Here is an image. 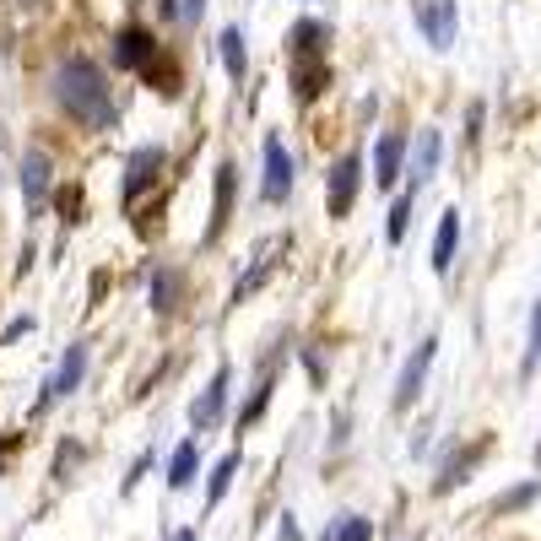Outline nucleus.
<instances>
[{"label": "nucleus", "instance_id": "obj_1", "mask_svg": "<svg viewBox=\"0 0 541 541\" xmlns=\"http://www.w3.org/2000/svg\"><path fill=\"white\" fill-rule=\"evenodd\" d=\"M49 82H55L60 109L71 114L76 125H87V130H114L120 109H114V92H109V82H103V71H98L92 60H82V55L60 60Z\"/></svg>", "mask_w": 541, "mask_h": 541}, {"label": "nucleus", "instance_id": "obj_2", "mask_svg": "<svg viewBox=\"0 0 541 541\" xmlns=\"http://www.w3.org/2000/svg\"><path fill=\"white\" fill-rule=\"evenodd\" d=\"M114 55H120L125 71H141V76H152L157 92H179L174 82H168L163 71H157V55H163V44H152V33L147 28H125L120 38H114Z\"/></svg>", "mask_w": 541, "mask_h": 541}, {"label": "nucleus", "instance_id": "obj_3", "mask_svg": "<svg viewBox=\"0 0 541 541\" xmlns=\"http://www.w3.org/2000/svg\"><path fill=\"white\" fill-rule=\"evenodd\" d=\"M433 358H439V336H422V347L412 352V358H406L401 379H395V412H412V406H417V395H422V379H428Z\"/></svg>", "mask_w": 541, "mask_h": 541}, {"label": "nucleus", "instance_id": "obj_4", "mask_svg": "<svg viewBox=\"0 0 541 541\" xmlns=\"http://www.w3.org/2000/svg\"><path fill=\"white\" fill-rule=\"evenodd\" d=\"M412 17H417L422 38H428L433 49H450L455 44V28H460L455 0H412Z\"/></svg>", "mask_w": 541, "mask_h": 541}, {"label": "nucleus", "instance_id": "obj_5", "mask_svg": "<svg viewBox=\"0 0 541 541\" xmlns=\"http://www.w3.org/2000/svg\"><path fill=\"white\" fill-rule=\"evenodd\" d=\"M358 174H363V163H358V152H347L341 163L331 168V184H325V211L341 222L352 206H358Z\"/></svg>", "mask_w": 541, "mask_h": 541}, {"label": "nucleus", "instance_id": "obj_6", "mask_svg": "<svg viewBox=\"0 0 541 541\" xmlns=\"http://www.w3.org/2000/svg\"><path fill=\"white\" fill-rule=\"evenodd\" d=\"M293 157H287V147L276 136H266V184H260V195H266V201L276 206V201H287V195H293Z\"/></svg>", "mask_w": 541, "mask_h": 541}, {"label": "nucleus", "instance_id": "obj_7", "mask_svg": "<svg viewBox=\"0 0 541 541\" xmlns=\"http://www.w3.org/2000/svg\"><path fill=\"white\" fill-rule=\"evenodd\" d=\"M82 368H87V347H82V341H76V347H71V352H65V363H60V374H55V379H49V385H44V395H38V401H33V412H49V406H55V401H60V395H71L76 385H82Z\"/></svg>", "mask_w": 541, "mask_h": 541}, {"label": "nucleus", "instance_id": "obj_8", "mask_svg": "<svg viewBox=\"0 0 541 541\" xmlns=\"http://www.w3.org/2000/svg\"><path fill=\"white\" fill-rule=\"evenodd\" d=\"M233 195H239V168L222 163V168H217V201H211V228H206V239H222V228H228V217H233Z\"/></svg>", "mask_w": 541, "mask_h": 541}, {"label": "nucleus", "instance_id": "obj_9", "mask_svg": "<svg viewBox=\"0 0 541 541\" xmlns=\"http://www.w3.org/2000/svg\"><path fill=\"white\" fill-rule=\"evenodd\" d=\"M157 174H163V152H157V147H141L136 157H130V179H125V201H130V206H136V201H141V190H147V184H152Z\"/></svg>", "mask_w": 541, "mask_h": 541}, {"label": "nucleus", "instance_id": "obj_10", "mask_svg": "<svg viewBox=\"0 0 541 541\" xmlns=\"http://www.w3.org/2000/svg\"><path fill=\"white\" fill-rule=\"evenodd\" d=\"M401 152H406V141L395 136V130H385V136H379V147H374V179H379V190H390V184L401 179Z\"/></svg>", "mask_w": 541, "mask_h": 541}, {"label": "nucleus", "instance_id": "obj_11", "mask_svg": "<svg viewBox=\"0 0 541 541\" xmlns=\"http://www.w3.org/2000/svg\"><path fill=\"white\" fill-rule=\"evenodd\" d=\"M228 368H217V379H211V390L201 395V401H195L190 406V422H195V428H211V422H217L222 417V406H228Z\"/></svg>", "mask_w": 541, "mask_h": 541}, {"label": "nucleus", "instance_id": "obj_12", "mask_svg": "<svg viewBox=\"0 0 541 541\" xmlns=\"http://www.w3.org/2000/svg\"><path fill=\"white\" fill-rule=\"evenodd\" d=\"M331 82V71H325V60L320 55H293V87H298V98L309 103V98H320V87Z\"/></svg>", "mask_w": 541, "mask_h": 541}, {"label": "nucleus", "instance_id": "obj_13", "mask_svg": "<svg viewBox=\"0 0 541 541\" xmlns=\"http://www.w3.org/2000/svg\"><path fill=\"white\" fill-rule=\"evenodd\" d=\"M455 244H460V211H444V217H439V239H433V271L455 266Z\"/></svg>", "mask_w": 541, "mask_h": 541}, {"label": "nucleus", "instance_id": "obj_14", "mask_svg": "<svg viewBox=\"0 0 541 541\" xmlns=\"http://www.w3.org/2000/svg\"><path fill=\"white\" fill-rule=\"evenodd\" d=\"M22 195H28V201H44L49 195V157L44 152L22 157Z\"/></svg>", "mask_w": 541, "mask_h": 541}, {"label": "nucleus", "instance_id": "obj_15", "mask_svg": "<svg viewBox=\"0 0 541 541\" xmlns=\"http://www.w3.org/2000/svg\"><path fill=\"white\" fill-rule=\"evenodd\" d=\"M195 466H201V450L184 439L179 450H174V460H168V487H174V493H184V487L195 482Z\"/></svg>", "mask_w": 541, "mask_h": 541}, {"label": "nucleus", "instance_id": "obj_16", "mask_svg": "<svg viewBox=\"0 0 541 541\" xmlns=\"http://www.w3.org/2000/svg\"><path fill=\"white\" fill-rule=\"evenodd\" d=\"M320 541H374V520H363V514H341V520L325 525Z\"/></svg>", "mask_w": 541, "mask_h": 541}, {"label": "nucleus", "instance_id": "obj_17", "mask_svg": "<svg viewBox=\"0 0 541 541\" xmlns=\"http://www.w3.org/2000/svg\"><path fill=\"white\" fill-rule=\"evenodd\" d=\"M233 477H239V455H222L217 466H211V487H206V509L222 504V493L233 487Z\"/></svg>", "mask_w": 541, "mask_h": 541}, {"label": "nucleus", "instance_id": "obj_18", "mask_svg": "<svg viewBox=\"0 0 541 541\" xmlns=\"http://www.w3.org/2000/svg\"><path fill=\"white\" fill-rule=\"evenodd\" d=\"M222 60H228V76H233V82H244V76H249V60H244V33H239V28H228V33H222Z\"/></svg>", "mask_w": 541, "mask_h": 541}, {"label": "nucleus", "instance_id": "obj_19", "mask_svg": "<svg viewBox=\"0 0 541 541\" xmlns=\"http://www.w3.org/2000/svg\"><path fill=\"white\" fill-rule=\"evenodd\" d=\"M276 249H282V244H276V239H271L266 249H260V266H255V271H249V276H244V282H239V287H233V303H244V298H249V293H255V287H260V282H266V276H271V266H276V260H271V255H276Z\"/></svg>", "mask_w": 541, "mask_h": 541}, {"label": "nucleus", "instance_id": "obj_20", "mask_svg": "<svg viewBox=\"0 0 541 541\" xmlns=\"http://www.w3.org/2000/svg\"><path fill=\"white\" fill-rule=\"evenodd\" d=\"M482 455H487V444H477V450H466V455H455V460H450V471L439 477V493H450V487H460V482H466V471L477 466Z\"/></svg>", "mask_w": 541, "mask_h": 541}, {"label": "nucleus", "instance_id": "obj_21", "mask_svg": "<svg viewBox=\"0 0 541 541\" xmlns=\"http://www.w3.org/2000/svg\"><path fill=\"white\" fill-rule=\"evenodd\" d=\"M439 152H444L439 130H422V141H417V179H428L433 168H439Z\"/></svg>", "mask_w": 541, "mask_h": 541}, {"label": "nucleus", "instance_id": "obj_22", "mask_svg": "<svg viewBox=\"0 0 541 541\" xmlns=\"http://www.w3.org/2000/svg\"><path fill=\"white\" fill-rule=\"evenodd\" d=\"M152 298H157V309H174V298H179V276L174 271H163L152 282Z\"/></svg>", "mask_w": 541, "mask_h": 541}, {"label": "nucleus", "instance_id": "obj_23", "mask_svg": "<svg viewBox=\"0 0 541 541\" xmlns=\"http://www.w3.org/2000/svg\"><path fill=\"white\" fill-rule=\"evenodd\" d=\"M406 217H412V201L401 195V201H395V211H390V244L406 239Z\"/></svg>", "mask_w": 541, "mask_h": 541}, {"label": "nucleus", "instance_id": "obj_24", "mask_svg": "<svg viewBox=\"0 0 541 541\" xmlns=\"http://www.w3.org/2000/svg\"><path fill=\"white\" fill-rule=\"evenodd\" d=\"M536 498V482H525V487H514V493H504L498 498V514H509V509H525Z\"/></svg>", "mask_w": 541, "mask_h": 541}, {"label": "nucleus", "instance_id": "obj_25", "mask_svg": "<svg viewBox=\"0 0 541 541\" xmlns=\"http://www.w3.org/2000/svg\"><path fill=\"white\" fill-rule=\"evenodd\" d=\"M266 401H271V385H260V390H255V401H249L244 412H239V428H249V422H255L260 412H266Z\"/></svg>", "mask_w": 541, "mask_h": 541}, {"label": "nucleus", "instance_id": "obj_26", "mask_svg": "<svg viewBox=\"0 0 541 541\" xmlns=\"http://www.w3.org/2000/svg\"><path fill=\"white\" fill-rule=\"evenodd\" d=\"M60 211H65V222H76V211H82V190H60Z\"/></svg>", "mask_w": 541, "mask_h": 541}, {"label": "nucleus", "instance_id": "obj_27", "mask_svg": "<svg viewBox=\"0 0 541 541\" xmlns=\"http://www.w3.org/2000/svg\"><path fill=\"white\" fill-rule=\"evenodd\" d=\"M541 358V298H536V314H531V363Z\"/></svg>", "mask_w": 541, "mask_h": 541}, {"label": "nucleus", "instance_id": "obj_28", "mask_svg": "<svg viewBox=\"0 0 541 541\" xmlns=\"http://www.w3.org/2000/svg\"><path fill=\"white\" fill-rule=\"evenodd\" d=\"M282 541H303V531H298V520H293V514H282Z\"/></svg>", "mask_w": 541, "mask_h": 541}, {"label": "nucleus", "instance_id": "obj_29", "mask_svg": "<svg viewBox=\"0 0 541 541\" xmlns=\"http://www.w3.org/2000/svg\"><path fill=\"white\" fill-rule=\"evenodd\" d=\"M28 331H33V320H11L6 325V341H17V336H28Z\"/></svg>", "mask_w": 541, "mask_h": 541}, {"label": "nucleus", "instance_id": "obj_30", "mask_svg": "<svg viewBox=\"0 0 541 541\" xmlns=\"http://www.w3.org/2000/svg\"><path fill=\"white\" fill-rule=\"evenodd\" d=\"M163 11L168 17H184V0H163Z\"/></svg>", "mask_w": 541, "mask_h": 541}, {"label": "nucleus", "instance_id": "obj_31", "mask_svg": "<svg viewBox=\"0 0 541 541\" xmlns=\"http://www.w3.org/2000/svg\"><path fill=\"white\" fill-rule=\"evenodd\" d=\"M195 11H201V0H184V17H195Z\"/></svg>", "mask_w": 541, "mask_h": 541}, {"label": "nucleus", "instance_id": "obj_32", "mask_svg": "<svg viewBox=\"0 0 541 541\" xmlns=\"http://www.w3.org/2000/svg\"><path fill=\"white\" fill-rule=\"evenodd\" d=\"M11 6H17V11H33V6H38V0H11Z\"/></svg>", "mask_w": 541, "mask_h": 541}, {"label": "nucleus", "instance_id": "obj_33", "mask_svg": "<svg viewBox=\"0 0 541 541\" xmlns=\"http://www.w3.org/2000/svg\"><path fill=\"white\" fill-rule=\"evenodd\" d=\"M174 541H201V536H195V531H174Z\"/></svg>", "mask_w": 541, "mask_h": 541}, {"label": "nucleus", "instance_id": "obj_34", "mask_svg": "<svg viewBox=\"0 0 541 541\" xmlns=\"http://www.w3.org/2000/svg\"><path fill=\"white\" fill-rule=\"evenodd\" d=\"M536 471H541V444H536Z\"/></svg>", "mask_w": 541, "mask_h": 541}]
</instances>
